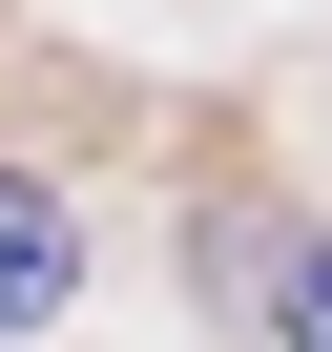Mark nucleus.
Instances as JSON below:
<instances>
[{
	"label": "nucleus",
	"mask_w": 332,
	"mask_h": 352,
	"mask_svg": "<svg viewBox=\"0 0 332 352\" xmlns=\"http://www.w3.org/2000/svg\"><path fill=\"white\" fill-rule=\"evenodd\" d=\"M63 290H83V228H63V187H21V166H0V352H21Z\"/></svg>",
	"instance_id": "nucleus-1"
},
{
	"label": "nucleus",
	"mask_w": 332,
	"mask_h": 352,
	"mask_svg": "<svg viewBox=\"0 0 332 352\" xmlns=\"http://www.w3.org/2000/svg\"><path fill=\"white\" fill-rule=\"evenodd\" d=\"M270 311H291V352H332V249H291V270H270Z\"/></svg>",
	"instance_id": "nucleus-2"
}]
</instances>
